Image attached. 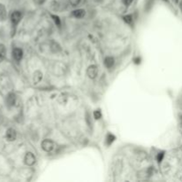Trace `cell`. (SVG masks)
Listing matches in <instances>:
<instances>
[{
  "instance_id": "18",
  "label": "cell",
  "mask_w": 182,
  "mask_h": 182,
  "mask_svg": "<svg viewBox=\"0 0 182 182\" xmlns=\"http://www.w3.org/2000/svg\"><path fill=\"white\" fill-rule=\"evenodd\" d=\"M80 1H81V0H69V3H70V5H71L76 6V5H77L80 3Z\"/></svg>"
},
{
  "instance_id": "12",
  "label": "cell",
  "mask_w": 182,
  "mask_h": 182,
  "mask_svg": "<svg viewBox=\"0 0 182 182\" xmlns=\"http://www.w3.org/2000/svg\"><path fill=\"white\" fill-rule=\"evenodd\" d=\"M0 18L3 20L6 18V9L2 4H0Z\"/></svg>"
},
{
  "instance_id": "9",
  "label": "cell",
  "mask_w": 182,
  "mask_h": 182,
  "mask_svg": "<svg viewBox=\"0 0 182 182\" xmlns=\"http://www.w3.org/2000/svg\"><path fill=\"white\" fill-rule=\"evenodd\" d=\"M115 64V60L113 57H106L105 60H104V65L108 68H111Z\"/></svg>"
},
{
  "instance_id": "7",
  "label": "cell",
  "mask_w": 182,
  "mask_h": 182,
  "mask_svg": "<svg viewBox=\"0 0 182 182\" xmlns=\"http://www.w3.org/2000/svg\"><path fill=\"white\" fill-rule=\"evenodd\" d=\"M16 102V95L13 93H9L6 97V103L9 107H13Z\"/></svg>"
},
{
  "instance_id": "14",
  "label": "cell",
  "mask_w": 182,
  "mask_h": 182,
  "mask_svg": "<svg viewBox=\"0 0 182 182\" xmlns=\"http://www.w3.org/2000/svg\"><path fill=\"white\" fill-rule=\"evenodd\" d=\"M124 22H126L128 24H131V22H133V17H131V15H125L123 17Z\"/></svg>"
},
{
  "instance_id": "15",
  "label": "cell",
  "mask_w": 182,
  "mask_h": 182,
  "mask_svg": "<svg viewBox=\"0 0 182 182\" xmlns=\"http://www.w3.org/2000/svg\"><path fill=\"white\" fill-rule=\"evenodd\" d=\"M51 17L53 19V21H54V22L56 23V25H58V26H60V20L59 16L52 14V15H51Z\"/></svg>"
},
{
  "instance_id": "4",
  "label": "cell",
  "mask_w": 182,
  "mask_h": 182,
  "mask_svg": "<svg viewBox=\"0 0 182 182\" xmlns=\"http://www.w3.org/2000/svg\"><path fill=\"white\" fill-rule=\"evenodd\" d=\"M22 19V13L19 12V11H14L11 14V22L13 23V25H17L20 21H21Z\"/></svg>"
},
{
  "instance_id": "6",
  "label": "cell",
  "mask_w": 182,
  "mask_h": 182,
  "mask_svg": "<svg viewBox=\"0 0 182 182\" xmlns=\"http://www.w3.org/2000/svg\"><path fill=\"white\" fill-rule=\"evenodd\" d=\"M22 56H23V52L22 49L20 48H14L13 50V57L14 58L15 60H17V62H19V60H21L22 59Z\"/></svg>"
},
{
  "instance_id": "23",
  "label": "cell",
  "mask_w": 182,
  "mask_h": 182,
  "mask_svg": "<svg viewBox=\"0 0 182 182\" xmlns=\"http://www.w3.org/2000/svg\"><path fill=\"white\" fill-rule=\"evenodd\" d=\"M179 7H180V10L182 11V0L180 1V4H179Z\"/></svg>"
},
{
  "instance_id": "8",
  "label": "cell",
  "mask_w": 182,
  "mask_h": 182,
  "mask_svg": "<svg viewBox=\"0 0 182 182\" xmlns=\"http://www.w3.org/2000/svg\"><path fill=\"white\" fill-rule=\"evenodd\" d=\"M72 15L74 17L77 18V19H82L85 15V11L84 9H77V10H75V11H73Z\"/></svg>"
},
{
  "instance_id": "5",
  "label": "cell",
  "mask_w": 182,
  "mask_h": 182,
  "mask_svg": "<svg viewBox=\"0 0 182 182\" xmlns=\"http://www.w3.org/2000/svg\"><path fill=\"white\" fill-rule=\"evenodd\" d=\"M16 136H17V133H16V131L13 128H10L6 131V134H5V137L7 139L8 141H14L16 139Z\"/></svg>"
},
{
  "instance_id": "2",
  "label": "cell",
  "mask_w": 182,
  "mask_h": 182,
  "mask_svg": "<svg viewBox=\"0 0 182 182\" xmlns=\"http://www.w3.org/2000/svg\"><path fill=\"white\" fill-rule=\"evenodd\" d=\"M24 163L26 165L28 166H32L36 164V156L31 153V152H28L25 155L24 157Z\"/></svg>"
},
{
  "instance_id": "22",
  "label": "cell",
  "mask_w": 182,
  "mask_h": 182,
  "mask_svg": "<svg viewBox=\"0 0 182 182\" xmlns=\"http://www.w3.org/2000/svg\"><path fill=\"white\" fill-rule=\"evenodd\" d=\"M139 60H140V58H139V57H138V58L134 59V62H135V63H137V64H139Z\"/></svg>"
},
{
  "instance_id": "10",
  "label": "cell",
  "mask_w": 182,
  "mask_h": 182,
  "mask_svg": "<svg viewBox=\"0 0 182 182\" xmlns=\"http://www.w3.org/2000/svg\"><path fill=\"white\" fill-rule=\"evenodd\" d=\"M42 73L40 72V71H36L35 73H34V76H33V80H34V83L35 84H37V83H39L40 81H41V79H42Z\"/></svg>"
},
{
  "instance_id": "21",
  "label": "cell",
  "mask_w": 182,
  "mask_h": 182,
  "mask_svg": "<svg viewBox=\"0 0 182 182\" xmlns=\"http://www.w3.org/2000/svg\"><path fill=\"white\" fill-rule=\"evenodd\" d=\"M34 2H35L37 5H43V4L45 2V0H34Z\"/></svg>"
},
{
  "instance_id": "19",
  "label": "cell",
  "mask_w": 182,
  "mask_h": 182,
  "mask_svg": "<svg viewBox=\"0 0 182 182\" xmlns=\"http://www.w3.org/2000/svg\"><path fill=\"white\" fill-rule=\"evenodd\" d=\"M0 54L3 56L5 54V47L3 45H0Z\"/></svg>"
},
{
  "instance_id": "17",
  "label": "cell",
  "mask_w": 182,
  "mask_h": 182,
  "mask_svg": "<svg viewBox=\"0 0 182 182\" xmlns=\"http://www.w3.org/2000/svg\"><path fill=\"white\" fill-rule=\"evenodd\" d=\"M93 116H94L95 119H99L100 117H101V113H100L99 110H96V111H94Z\"/></svg>"
},
{
  "instance_id": "3",
  "label": "cell",
  "mask_w": 182,
  "mask_h": 182,
  "mask_svg": "<svg viewBox=\"0 0 182 182\" xmlns=\"http://www.w3.org/2000/svg\"><path fill=\"white\" fill-rule=\"evenodd\" d=\"M87 76L90 78L94 79L98 76V67L96 65L89 66L88 68H87Z\"/></svg>"
},
{
  "instance_id": "16",
  "label": "cell",
  "mask_w": 182,
  "mask_h": 182,
  "mask_svg": "<svg viewBox=\"0 0 182 182\" xmlns=\"http://www.w3.org/2000/svg\"><path fill=\"white\" fill-rule=\"evenodd\" d=\"M164 156V153H163V152H161V153L157 154V156H156V160H157L158 163H161V162L163 161Z\"/></svg>"
},
{
  "instance_id": "1",
  "label": "cell",
  "mask_w": 182,
  "mask_h": 182,
  "mask_svg": "<svg viewBox=\"0 0 182 182\" xmlns=\"http://www.w3.org/2000/svg\"><path fill=\"white\" fill-rule=\"evenodd\" d=\"M41 147L45 151V152H52V151L54 149L55 147V144L53 140L51 139H45L42 141L41 143Z\"/></svg>"
},
{
  "instance_id": "13",
  "label": "cell",
  "mask_w": 182,
  "mask_h": 182,
  "mask_svg": "<svg viewBox=\"0 0 182 182\" xmlns=\"http://www.w3.org/2000/svg\"><path fill=\"white\" fill-rule=\"evenodd\" d=\"M51 50L53 52V53H58V52H60V46L58 45V43H56V42H52V45H51Z\"/></svg>"
},
{
  "instance_id": "11",
  "label": "cell",
  "mask_w": 182,
  "mask_h": 182,
  "mask_svg": "<svg viewBox=\"0 0 182 182\" xmlns=\"http://www.w3.org/2000/svg\"><path fill=\"white\" fill-rule=\"evenodd\" d=\"M115 136L113 135V134H111V133H108V135H107V137H106V143H107V145H111L113 142H114V140H115Z\"/></svg>"
},
{
  "instance_id": "20",
  "label": "cell",
  "mask_w": 182,
  "mask_h": 182,
  "mask_svg": "<svg viewBox=\"0 0 182 182\" xmlns=\"http://www.w3.org/2000/svg\"><path fill=\"white\" fill-rule=\"evenodd\" d=\"M133 0H122V2H123V4L124 5H130L131 3H133Z\"/></svg>"
}]
</instances>
